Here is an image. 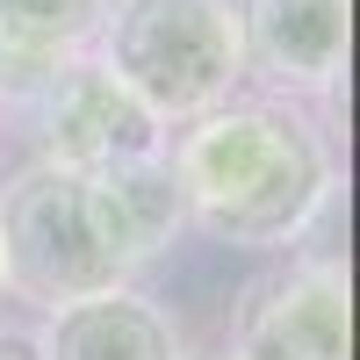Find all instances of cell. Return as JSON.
<instances>
[{"label": "cell", "instance_id": "6da1fadb", "mask_svg": "<svg viewBox=\"0 0 360 360\" xmlns=\"http://www.w3.org/2000/svg\"><path fill=\"white\" fill-rule=\"evenodd\" d=\"M166 166L180 180L188 224L245 252L295 245L339 195L324 130L281 94H231L180 123V137H166Z\"/></svg>", "mask_w": 360, "mask_h": 360}, {"label": "cell", "instance_id": "7a4b0ae2", "mask_svg": "<svg viewBox=\"0 0 360 360\" xmlns=\"http://www.w3.org/2000/svg\"><path fill=\"white\" fill-rule=\"evenodd\" d=\"M94 58L166 130H180L245 86L238 0H108Z\"/></svg>", "mask_w": 360, "mask_h": 360}, {"label": "cell", "instance_id": "3957f363", "mask_svg": "<svg viewBox=\"0 0 360 360\" xmlns=\"http://www.w3.org/2000/svg\"><path fill=\"white\" fill-rule=\"evenodd\" d=\"M0 281H8V295H22L37 310L130 281L101 238L86 173L37 159L0 188Z\"/></svg>", "mask_w": 360, "mask_h": 360}, {"label": "cell", "instance_id": "277c9868", "mask_svg": "<svg viewBox=\"0 0 360 360\" xmlns=\"http://www.w3.org/2000/svg\"><path fill=\"white\" fill-rule=\"evenodd\" d=\"M22 115H29V130H37V152L51 166H72V173L152 159V152H166V137H173L94 51L72 58L65 72H51V86Z\"/></svg>", "mask_w": 360, "mask_h": 360}, {"label": "cell", "instance_id": "5b68a950", "mask_svg": "<svg viewBox=\"0 0 360 360\" xmlns=\"http://www.w3.org/2000/svg\"><path fill=\"white\" fill-rule=\"evenodd\" d=\"M217 360H353V288L339 259L295 252L281 274L238 295Z\"/></svg>", "mask_w": 360, "mask_h": 360}, {"label": "cell", "instance_id": "8992f818", "mask_svg": "<svg viewBox=\"0 0 360 360\" xmlns=\"http://www.w3.org/2000/svg\"><path fill=\"white\" fill-rule=\"evenodd\" d=\"M245 79H266L281 101L332 94L353 51V0H238Z\"/></svg>", "mask_w": 360, "mask_h": 360}, {"label": "cell", "instance_id": "52a82bcc", "mask_svg": "<svg viewBox=\"0 0 360 360\" xmlns=\"http://www.w3.org/2000/svg\"><path fill=\"white\" fill-rule=\"evenodd\" d=\"M29 360H188V339H180L173 310H159L144 288L115 281L44 310Z\"/></svg>", "mask_w": 360, "mask_h": 360}, {"label": "cell", "instance_id": "ba28073f", "mask_svg": "<svg viewBox=\"0 0 360 360\" xmlns=\"http://www.w3.org/2000/svg\"><path fill=\"white\" fill-rule=\"evenodd\" d=\"M86 195H94V217H101V238L123 274L166 259V245L188 231V209H180V180L166 166V152L152 159H123V166H94L86 173Z\"/></svg>", "mask_w": 360, "mask_h": 360}, {"label": "cell", "instance_id": "9c48e42d", "mask_svg": "<svg viewBox=\"0 0 360 360\" xmlns=\"http://www.w3.org/2000/svg\"><path fill=\"white\" fill-rule=\"evenodd\" d=\"M101 15L108 0H0V101L29 108L51 72L94 51Z\"/></svg>", "mask_w": 360, "mask_h": 360}, {"label": "cell", "instance_id": "30bf717a", "mask_svg": "<svg viewBox=\"0 0 360 360\" xmlns=\"http://www.w3.org/2000/svg\"><path fill=\"white\" fill-rule=\"evenodd\" d=\"M0 360H29V339H15V332H0Z\"/></svg>", "mask_w": 360, "mask_h": 360}, {"label": "cell", "instance_id": "8fae6325", "mask_svg": "<svg viewBox=\"0 0 360 360\" xmlns=\"http://www.w3.org/2000/svg\"><path fill=\"white\" fill-rule=\"evenodd\" d=\"M0 295H8V281H0Z\"/></svg>", "mask_w": 360, "mask_h": 360}]
</instances>
